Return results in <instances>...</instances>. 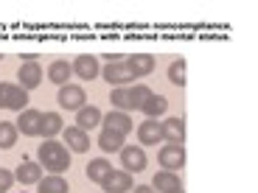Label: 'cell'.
<instances>
[{
  "label": "cell",
  "mask_w": 258,
  "mask_h": 193,
  "mask_svg": "<svg viewBox=\"0 0 258 193\" xmlns=\"http://www.w3.org/2000/svg\"><path fill=\"white\" fill-rule=\"evenodd\" d=\"M39 193H68V182L59 174H51L45 179H39Z\"/></svg>",
  "instance_id": "cb8c5ba5"
},
{
  "label": "cell",
  "mask_w": 258,
  "mask_h": 193,
  "mask_svg": "<svg viewBox=\"0 0 258 193\" xmlns=\"http://www.w3.org/2000/svg\"><path fill=\"white\" fill-rule=\"evenodd\" d=\"M39 126H42V112L39 110H23L20 112L17 129L23 132V135H28V137L39 135Z\"/></svg>",
  "instance_id": "9c48e42d"
},
{
  "label": "cell",
  "mask_w": 258,
  "mask_h": 193,
  "mask_svg": "<svg viewBox=\"0 0 258 193\" xmlns=\"http://www.w3.org/2000/svg\"><path fill=\"white\" fill-rule=\"evenodd\" d=\"M163 140L174 143V146H182L185 143V121L182 118H168L163 123Z\"/></svg>",
  "instance_id": "4fadbf2b"
},
{
  "label": "cell",
  "mask_w": 258,
  "mask_h": 193,
  "mask_svg": "<svg viewBox=\"0 0 258 193\" xmlns=\"http://www.w3.org/2000/svg\"><path fill=\"white\" fill-rule=\"evenodd\" d=\"M110 104L115 107L118 112H129V110H132V101H129V90H126V87H118V90H112Z\"/></svg>",
  "instance_id": "4316f807"
},
{
  "label": "cell",
  "mask_w": 258,
  "mask_h": 193,
  "mask_svg": "<svg viewBox=\"0 0 258 193\" xmlns=\"http://www.w3.org/2000/svg\"><path fill=\"white\" fill-rule=\"evenodd\" d=\"M168 81L177 84V87H185L188 84V67H185V59H174L168 64Z\"/></svg>",
  "instance_id": "603a6c76"
},
{
  "label": "cell",
  "mask_w": 258,
  "mask_h": 193,
  "mask_svg": "<svg viewBox=\"0 0 258 193\" xmlns=\"http://www.w3.org/2000/svg\"><path fill=\"white\" fill-rule=\"evenodd\" d=\"M104 78H107V81H110V84H115V87H123V84L135 81V76L129 73L126 62H118V64H107V67H104Z\"/></svg>",
  "instance_id": "9a60e30c"
},
{
  "label": "cell",
  "mask_w": 258,
  "mask_h": 193,
  "mask_svg": "<svg viewBox=\"0 0 258 193\" xmlns=\"http://www.w3.org/2000/svg\"><path fill=\"white\" fill-rule=\"evenodd\" d=\"M28 104V92L23 87H14V84H0V107L6 110H20Z\"/></svg>",
  "instance_id": "7a4b0ae2"
},
{
  "label": "cell",
  "mask_w": 258,
  "mask_h": 193,
  "mask_svg": "<svg viewBox=\"0 0 258 193\" xmlns=\"http://www.w3.org/2000/svg\"><path fill=\"white\" fill-rule=\"evenodd\" d=\"M73 67L64 59H56V62H51V67H48V78H51L53 84H59V87H64L68 84V78H71Z\"/></svg>",
  "instance_id": "ac0fdd59"
},
{
  "label": "cell",
  "mask_w": 258,
  "mask_h": 193,
  "mask_svg": "<svg viewBox=\"0 0 258 193\" xmlns=\"http://www.w3.org/2000/svg\"><path fill=\"white\" fill-rule=\"evenodd\" d=\"M160 165L166 168V171H177V168H182L185 165V148L168 143L166 148H160Z\"/></svg>",
  "instance_id": "8992f818"
},
{
  "label": "cell",
  "mask_w": 258,
  "mask_h": 193,
  "mask_svg": "<svg viewBox=\"0 0 258 193\" xmlns=\"http://www.w3.org/2000/svg\"><path fill=\"white\" fill-rule=\"evenodd\" d=\"M14 179H17L20 185H39V179H42V165H39V162H28V160L20 162Z\"/></svg>",
  "instance_id": "5bb4252c"
},
{
  "label": "cell",
  "mask_w": 258,
  "mask_h": 193,
  "mask_svg": "<svg viewBox=\"0 0 258 193\" xmlns=\"http://www.w3.org/2000/svg\"><path fill=\"white\" fill-rule=\"evenodd\" d=\"M64 146L71 148V151H76V154H84V151L90 148V137H87V132H82L79 126H68L64 129Z\"/></svg>",
  "instance_id": "ba28073f"
},
{
  "label": "cell",
  "mask_w": 258,
  "mask_h": 193,
  "mask_svg": "<svg viewBox=\"0 0 258 193\" xmlns=\"http://www.w3.org/2000/svg\"><path fill=\"white\" fill-rule=\"evenodd\" d=\"M62 115H59V112H45V115H42V126H39V135H45L48 140H51V137H56L59 132H62Z\"/></svg>",
  "instance_id": "ffe728a7"
},
{
  "label": "cell",
  "mask_w": 258,
  "mask_h": 193,
  "mask_svg": "<svg viewBox=\"0 0 258 193\" xmlns=\"http://www.w3.org/2000/svg\"><path fill=\"white\" fill-rule=\"evenodd\" d=\"M152 187H155L157 193H174V190H182L180 176H177L174 171H160V174H155V182H152Z\"/></svg>",
  "instance_id": "e0dca14e"
},
{
  "label": "cell",
  "mask_w": 258,
  "mask_h": 193,
  "mask_svg": "<svg viewBox=\"0 0 258 193\" xmlns=\"http://www.w3.org/2000/svg\"><path fill=\"white\" fill-rule=\"evenodd\" d=\"M126 67H129V73H132L135 78L149 76V73L155 70V56H149V53H135V56H126Z\"/></svg>",
  "instance_id": "8fae6325"
},
{
  "label": "cell",
  "mask_w": 258,
  "mask_h": 193,
  "mask_svg": "<svg viewBox=\"0 0 258 193\" xmlns=\"http://www.w3.org/2000/svg\"><path fill=\"white\" fill-rule=\"evenodd\" d=\"M98 123H101V112H98L96 107H82V110L76 112V126L82 129V132L98 126Z\"/></svg>",
  "instance_id": "d6986e66"
},
{
  "label": "cell",
  "mask_w": 258,
  "mask_h": 193,
  "mask_svg": "<svg viewBox=\"0 0 258 193\" xmlns=\"http://www.w3.org/2000/svg\"><path fill=\"white\" fill-rule=\"evenodd\" d=\"M110 171H112V165H110L107 160H104V157H98V160H90V165L84 168L87 179H90V182H98V185L104 182V176L110 174Z\"/></svg>",
  "instance_id": "44dd1931"
},
{
  "label": "cell",
  "mask_w": 258,
  "mask_h": 193,
  "mask_svg": "<svg viewBox=\"0 0 258 193\" xmlns=\"http://www.w3.org/2000/svg\"><path fill=\"white\" fill-rule=\"evenodd\" d=\"M37 154H39V165L45 168V171H51V174H62V171H68V165H71L68 146H62V143H56V140H45L37 148Z\"/></svg>",
  "instance_id": "6da1fadb"
},
{
  "label": "cell",
  "mask_w": 258,
  "mask_h": 193,
  "mask_svg": "<svg viewBox=\"0 0 258 193\" xmlns=\"http://www.w3.org/2000/svg\"><path fill=\"white\" fill-rule=\"evenodd\" d=\"M73 73H76L79 78H84V81H93V78L98 76V59L96 56H76V62H73Z\"/></svg>",
  "instance_id": "2e32d148"
},
{
  "label": "cell",
  "mask_w": 258,
  "mask_h": 193,
  "mask_svg": "<svg viewBox=\"0 0 258 193\" xmlns=\"http://www.w3.org/2000/svg\"><path fill=\"white\" fill-rule=\"evenodd\" d=\"M138 140H141L143 146H155V143H160L163 140V126L155 121V118L143 121L141 126H138Z\"/></svg>",
  "instance_id": "30bf717a"
},
{
  "label": "cell",
  "mask_w": 258,
  "mask_h": 193,
  "mask_svg": "<svg viewBox=\"0 0 258 193\" xmlns=\"http://www.w3.org/2000/svg\"><path fill=\"white\" fill-rule=\"evenodd\" d=\"M17 143V123L0 121V148H12Z\"/></svg>",
  "instance_id": "484cf974"
},
{
  "label": "cell",
  "mask_w": 258,
  "mask_h": 193,
  "mask_svg": "<svg viewBox=\"0 0 258 193\" xmlns=\"http://www.w3.org/2000/svg\"><path fill=\"white\" fill-rule=\"evenodd\" d=\"M121 162L126 171H143L146 168V151L143 148H135V146H123L121 148Z\"/></svg>",
  "instance_id": "52a82bcc"
},
{
  "label": "cell",
  "mask_w": 258,
  "mask_h": 193,
  "mask_svg": "<svg viewBox=\"0 0 258 193\" xmlns=\"http://www.w3.org/2000/svg\"><path fill=\"white\" fill-rule=\"evenodd\" d=\"M59 104H62L64 110H82L84 104H87V95H84L82 87H76V84H64V87H59Z\"/></svg>",
  "instance_id": "277c9868"
},
{
  "label": "cell",
  "mask_w": 258,
  "mask_h": 193,
  "mask_svg": "<svg viewBox=\"0 0 258 193\" xmlns=\"http://www.w3.org/2000/svg\"><path fill=\"white\" fill-rule=\"evenodd\" d=\"M101 187L104 193H129L132 190V176H129V171H115L112 168L110 174L104 176Z\"/></svg>",
  "instance_id": "3957f363"
},
{
  "label": "cell",
  "mask_w": 258,
  "mask_h": 193,
  "mask_svg": "<svg viewBox=\"0 0 258 193\" xmlns=\"http://www.w3.org/2000/svg\"><path fill=\"white\" fill-rule=\"evenodd\" d=\"M0 59H3V56H0Z\"/></svg>",
  "instance_id": "1f68e13d"
},
{
  "label": "cell",
  "mask_w": 258,
  "mask_h": 193,
  "mask_svg": "<svg viewBox=\"0 0 258 193\" xmlns=\"http://www.w3.org/2000/svg\"><path fill=\"white\" fill-rule=\"evenodd\" d=\"M141 110L146 112L149 118H157V115H163V112L168 110V101H166L163 95H155V92H152V95H149V101L143 104Z\"/></svg>",
  "instance_id": "d4e9b609"
},
{
  "label": "cell",
  "mask_w": 258,
  "mask_h": 193,
  "mask_svg": "<svg viewBox=\"0 0 258 193\" xmlns=\"http://www.w3.org/2000/svg\"><path fill=\"white\" fill-rule=\"evenodd\" d=\"M12 185H14V174L0 168V193H9V190H12Z\"/></svg>",
  "instance_id": "f1b7e54d"
},
{
  "label": "cell",
  "mask_w": 258,
  "mask_h": 193,
  "mask_svg": "<svg viewBox=\"0 0 258 193\" xmlns=\"http://www.w3.org/2000/svg\"><path fill=\"white\" fill-rule=\"evenodd\" d=\"M98 148H101V151H107V154H112V151H121V148H123V135L110 132V129H104L101 135H98Z\"/></svg>",
  "instance_id": "7402d4cb"
},
{
  "label": "cell",
  "mask_w": 258,
  "mask_h": 193,
  "mask_svg": "<svg viewBox=\"0 0 258 193\" xmlns=\"http://www.w3.org/2000/svg\"><path fill=\"white\" fill-rule=\"evenodd\" d=\"M132 118L126 115V112H118V110H112L110 115L104 118V129H110V132H118V135H123L126 137L129 132H132Z\"/></svg>",
  "instance_id": "7c38bea8"
},
{
  "label": "cell",
  "mask_w": 258,
  "mask_h": 193,
  "mask_svg": "<svg viewBox=\"0 0 258 193\" xmlns=\"http://www.w3.org/2000/svg\"><path fill=\"white\" fill-rule=\"evenodd\" d=\"M174 193H182V190H174Z\"/></svg>",
  "instance_id": "4dcf8cb0"
},
{
  "label": "cell",
  "mask_w": 258,
  "mask_h": 193,
  "mask_svg": "<svg viewBox=\"0 0 258 193\" xmlns=\"http://www.w3.org/2000/svg\"><path fill=\"white\" fill-rule=\"evenodd\" d=\"M135 193H155V187H146V185H143V187H138Z\"/></svg>",
  "instance_id": "f546056e"
},
{
  "label": "cell",
  "mask_w": 258,
  "mask_h": 193,
  "mask_svg": "<svg viewBox=\"0 0 258 193\" xmlns=\"http://www.w3.org/2000/svg\"><path fill=\"white\" fill-rule=\"evenodd\" d=\"M17 78H20V87L28 92V90H34V87H39V81H42V67H39L37 62H23Z\"/></svg>",
  "instance_id": "5b68a950"
},
{
  "label": "cell",
  "mask_w": 258,
  "mask_h": 193,
  "mask_svg": "<svg viewBox=\"0 0 258 193\" xmlns=\"http://www.w3.org/2000/svg\"><path fill=\"white\" fill-rule=\"evenodd\" d=\"M149 95H152V90H149L146 84H135V87L129 90V101H132V110H141L143 104L149 101Z\"/></svg>",
  "instance_id": "83f0119b"
}]
</instances>
